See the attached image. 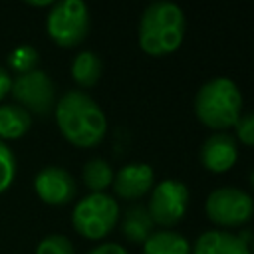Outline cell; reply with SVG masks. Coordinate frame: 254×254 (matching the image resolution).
I'll use <instances>...</instances> for the list:
<instances>
[{"instance_id":"7402d4cb","label":"cell","mask_w":254,"mask_h":254,"mask_svg":"<svg viewBox=\"0 0 254 254\" xmlns=\"http://www.w3.org/2000/svg\"><path fill=\"white\" fill-rule=\"evenodd\" d=\"M87 254H127V250L117 242H103L93 250H89Z\"/></svg>"},{"instance_id":"5b68a950","label":"cell","mask_w":254,"mask_h":254,"mask_svg":"<svg viewBox=\"0 0 254 254\" xmlns=\"http://www.w3.org/2000/svg\"><path fill=\"white\" fill-rule=\"evenodd\" d=\"M89 10L81 0H62L50 6L46 32L60 48H75L89 34Z\"/></svg>"},{"instance_id":"9a60e30c","label":"cell","mask_w":254,"mask_h":254,"mask_svg":"<svg viewBox=\"0 0 254 254\" xmlns=\"http://www.w3.org/2000/svg\"><path fill=\"white\" fill-rule=\"evenodd\" d=\"M143 254H190V244L181 232L159 230L143 242Z\"/></svg>"},{"instance_id":"603a6c76","label":"cell","mask_w":254,"mask_h":254,"mask_svg":"<svg viewBox=\"0 0 254 254\" xmlns=\"http://www.w3.org/2000/svg\"><path fill=\"white\" fill-rule=\"evenodd\" d=\"M10 89H12V77H10L8 69L0 65V101L10 93Z\"/></svg>"},{"instance_id":"d6986e66","label":"cell","mask_w":254,"mask_h":254,"mask_svg":"<svg viewBox=\"0 0 254 254\" xmlns=\"http://www.w3.org/2000/svg\"><path fill=\"white\" fill-rule=\"evenodd\" d=\"M16 177V157L12 153V149L0 141V194L6 192Z\"/></svg>"},{"instance_id":"9c48e42d","label":"cell","mask_w":254,"mask_h":254,"mask_svg":"<svg viewBox=\"0 0 254 254\" xmlns=\"http://www.w3.org/2000/svg\"><path fill=\"white\" fill-rule=\"evenodd\" d=\"M34 190L42 202L50 206H64L71 202L77 192L75 179L62 167H44L34 179Z\"/></svg>"},{"instance_id":"277c9868","label":"cell","mask_w":254,"mask_h":254,"mask_svg":"<svg viewBox=\"0 0 254 254\" xmlns=\"http://www.w3.org/2000/svg\"><path fill=\"white\" fill-rule=\"evenodd\" d=\"M119 214V204L111 194L89 192L73 206L71 224L79 236L87 240H101L115 228Z\"/></svg>"},{"instance_id":"8fae6325","label":"cell","mask_w":254,"mask_h":254,"mask_svg":"<svg viewBox=\"0 0 254 254\" xmlns=\"http://www.w3.org/2000/svg\"><path fill=\"white\" fill-rule=\"evenodd\" d=\"M238 159V145L232 135L226 131L212 133L204 139L200 147V163L210 173H226L234 167Z\"/></svg>"},{"instance_id":"2e32d148","label":"cell","mask_w":254,"mask_h":254,"mask_svg":"<svg viewBox=\"0 0 254 254\" xmlns=\"http://www.w3.org/2000/svg\"><path fill=\"white\" fill-rule=\"evenodd\" d=\"M103 71V64L95 52L83 50L71 62V77L79 87H93Z\"/></svg>"},{"instance_id":"cb8c5ba5","label":"cell","mask_w":254,"mask_h":254,"mask_svg":"<svg viewBox=\"0 0 254 254\" xmlns=\"http://www.w3.org/2000/svg\"><path fill=\"white\" fill-rule=\"evenodd\" d=\"M248 183H250V187H252V189H254V171H252V173H250V177H248Z\"/></svg>"},{"instance_id":"ac0fdd59","label":"cell","mask_w":254,"mask_h":254,"mask_svg":"<svg viewBox=\"0 0 254 254\" xmlns=\"http://www.w3.org/2000/svg\"><path fill=\"white\" fill-rule=\"evenodd\" d=\"M38 64H40V54H38V50H36L34 46H30V44L16 46V48L8 54V67H10L12 71H16L18 75L36 71V69H38Z\"/></svg>"},{"instance_id":"3957f363","label":"cell","mask_w":254,"mask_h":254,"mask_svg":"<svg viewBox=\"0 0 254 254\" xmlns=\"http://www.w3.org/2000/svg\"><path fill=\"white\" fill-rule=\"evenodd\" d=\"M242 111V93L230 77H212L200 85L194 95V113L198 121L214 133L234 127Z\"/></svg>"},{"instance_id":"6da1fadb","label":"cell","mask_w":254,"mask_h":254,"mask_svg":"<svg viewBox=\"0 0 254 254\" xmlns=\"http://www.w3.org/2000/svg\"><path fill=\"white\" fill-rule=\"evenodd\" d=\"M56 123L67 143L79 149L99 145L107 133V119L99 103L85 91L71 89L64 93L54 107Z\"/></svg>"},{"instance_id":"8992f818","label":"cell","mask_w":254,"mask_h":254,"mask_svg":"<svg viewBox=\"0 0 254 254\" xmlns=\"http://www.w3.org/2000/svg\"><path fill=\"white\" fill-rule=\"evenodd\" d=\"M204 212L220 230L238 228L254 216V200L246 190L236 187H218L206 196Z\"/></svg>"},{"instance_id":"52a82bcc","label":"cell","mask_w":254,"mask_h":254,"mask_svg":"<svg viewBox=\"0 0 254 254\" xmlns=\"http://www.w3.org/2000/svg\"><path fill=\"white\" fill-rule=\"evenodd\" d=\"M187 204H189L187 185L175 179H165L153 187L147 210L155 224L163 226V230H169L185 216Z\"/></svg>"},{"instance_id":"7c38bea8","label":"cell","mask_w":254,"mask_h":254,"mask_svg":"<svg viewBox=\"0 0 254 254\" xmlns=\"http://www.w3.org/2000/svg\"><path fill=\"white\" fill-rule=\"evenodd\" d=\"M248 236V232L232 234L220 228L206 230L194 240L190 254H250Z\"/></svg>"},{"instance_id":"30bf717a","label":"cell","mask_w":254,"mask_h":254,"mask_svg":"<svg viewBox=\"0 0 254 254\" xmlns=\"http://www.w3.org/2000/svg\"><path fill=\"white\" fill-rule=\"evenodd\" d=\"M113 190L123 200H139L155 187V173L147 163H129L113 177Z\"/></svg>"},{"instance_id":"5bb4252c","label":"cell","mask_w":254,"mask_h":254,"mask_svg":"<svg viewBox=\"0 0 254 254\" xmlns=\"http://www.w3.org/2000/svg\"><path fill=\"white\" fill-rule=\"evenodd\" d=\"M32 127V115L18 103L0 105V141L20 139Z\"/></svg>"},{"instance_id":"ffe728a7","label":"cell","mask_w":254,"mask_h":254,"mask_svg":"<svg viewBox=\"0 0 254 254\" xmlns=\"http://www.w3.org/2000/svg\"><path fill=\"white\" fill-rule=\"evenodd\" d=\"M36 254H75L71 240L64 234H48L36 246Z\"/></svg>"},{"instance_id":"4fadbf2b","label":"cell","mask_w":254,"mask_h":254,"mask_svg":"<svg viewBox=\"0 0 254 254\" xmlns=\"http://www.w3.org/2000/svg\"><path fill=\"white\" fill-rule=\"evenodd\" d=\"M119 226L129 242L143 244L153 234L155 222L145 204H131L123 210V214H119Z\"/></svg>"},{"instance_id":"44dd1931","label":"cell","mask_w":254,"mask_h":254,"mask_svg":"<svg viewBox=\"0 0 254 254\" xmlns=\"http://www.w3.org/2000/svg\"><path fill=\"white\" fill-rule=\"evenodd\" d=\"M234 133L240 143L254 147V113H240L238 121L234 123Z\"/></svg>"},{"instance_id":"e0dca14e","label":"cell","mask_w":254,"mask_h":254,"mask_svg":"<svg viewBox=\"0 0 254 254\" xmlns=\"http://www.w3.org/2000/svg\"><path fill=\"white\" fill-rule=\"evenodd\" d=\"M81 177H83L85 187H87L91 192H103L105 189L111 187L115 173H113L111 165H109L105 159H99V157H97V159H89V161L83 165Z\"/></svg>"},{"instance_id":"ba28073f","label":"cell","mask_w":254,"mask_h":254,"mask_svg":"<svg viewBox=\"0 0 254 254\" xmlns=\"http://www.w3.org/2000/svg\"><path fill=\"white\" fill-rule=\"evenodd\" d=\"M10 93L14 95L18 105L24 107L30 115L32 113L48 115L56 107V85L52 77L42 69H36L12 79Z\"/></svg>"},{"instance_id":"d4e9b609","label":"cell","mask_w":254,"mask_h":254,"mask_svg":"<svg viewBox=\"0 0 254 254\" xmlns=\"http://www.w3.org/2000/svg\"><path fill=\"white\" fill-rule=\"evenodd\" d=\"M250 254H254V242H252V246H250Z\"/></svg>"},{"instance_id":"7a4b0ae2","label":"cell","mask_w":254,"mask_h":254,"mask_svg":"<svg viewBox=\"0 0 254 254\" xmlns=\"http://www.w3.org/2000/svg\"><path fill=\"white\" fill-rule=\"evenodd\" d=\"M139 48L149 56H167L181 48L185 38V14L173 2L149 4L139 20Z\"/></svg>"}]
</instances>
